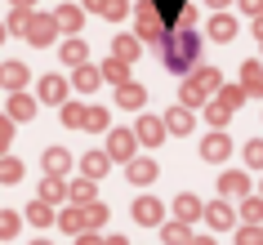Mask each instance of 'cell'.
Instances as JSON below:
<instances>
[{
    "mask_svg": "<svg viewBox=\"0 0 263 245\" xmlns=\"http://www.w3.org/2000/svg\"><path fill=\"white\" fill-rule=\"evenodd\" d=\"M156 45H161L165 67H170V71H179V76H187V71L196 67V58H201V36H196L192 27H170Z\"/></svg>",
    "mask_w": 263,
    "mask_h": 245,
    "instance_id": "6da1fadb",
    "label": "cell"
},
{
    "mask_svg": "<svg viewBox=\"0 0 263 245\" xmlns=\"http://www.w3.org/2000/svg\"><path fill=\"white\" fill-rule=\"evenodd\" d=\"M223 85V76L214 67H192L187 76H183V85H179V98H183V107H205L210 103V94Z\"/></svg>",
    "mask_w": 263,
    "mask_h": 245,
    "instance_id": "7a4b0ae2",
    "label": "cell"
},
{
    "mask_svg": "<svg viewBox=\"0 0 263 245\" xmlns=\"http://www.w3.org/2000/svg\"><path fill=\"white\" fill-rule=\"evenodd\" d=\"M165 18L156 14V5L152 0H143V5H134V36H139V41H161V36H165Z\"/></svg>",
    "mask_w": 263,
    "mask_h": 245,
    "instance_id": "3957f363",
    "label": "cell"
},
{
    "mask_svg": "<svg viewBox=\"0 0 263 245\" xmlns=\"http://www.w3.org/2000/svg\"><path fill=\"white\" fill-rule=\"evenodd\" d=\"M36 49H45V45H54L58 41V27H54V14H31V23H27V31H23Z\"/></svg>",
    "mask_w": 263,
    "mask_h": 245,
    "instance_id": "277c9868",
    "label": "cell"
},
{
    "mask_svg": "<svg viewBox=\"0 0 263 245\" xmlns=\"http://www.w3.org/2000/svg\"><path fill=\"white\" fill-rule=\"evenodd\" d=\"M201 156H205L210 165H223L228 156H232V138L223 134V129H210V134L201 138Z\"/></svg>",
    "mask_w": 263,
    "mask_h": 245,
    "instance_id": "5b68a950",
    "label": "cell"
},
{
    "mask_svg": "<svg viewBox=\"0 0 263 245\" xmlns=\"http://www.w3.org/2000/svg\"><path fill=\"white\" fill-rule=\"evenodd\" d=\"M134 152H139L134 129H107V156H111V161H129Z\"/></svg>",
    "mask_w": 263,
    "mask_h": 245,
    "instance_id": "8992f818",
    "label": "cell"
},
{
    "mask_svg": "<svg viewBox=\"0 0 263 245\" xmlns=\"http://www.w3.org/2000/svg\"><path fill=\"white\" fill-rule=\"evenodd\" d=\"M134 223H143V228H161V223H165V205L156 201V196H139V201H134Z\"/></svg>",
    "mask_w": 263,
    "mask_h": 245,
    "instance_id": "52a82bcc",
    "label": "cell"
},
{
    "mask_svg": "<svg viewBox=\"0 0 263 245\" xmlns=\"http://www.w3.org/2000/svg\"><path fill=\"white\" fill-rule=\"evenodd\" d=\"M134 138H139L143 147H161L165 143V125H161V116H139V125H134Z\"/></svg>",
    "mask_w": 263,
    "mask_h": 245,
    "instance_id": "ba28073f",
    "label": "cell"
},
{
    "mask_svg": "<svg viewBox=\"0 0 263 245\" xmlns=\"http://www.w3.org/2000/svg\"><path fill=\"white\" fill-rule=\"evenodd\" d=\"M201 218H205V223H210L214 232H228V228H236V210L228 205V196H223V201H214V205H205V210H201Z\"/></svg>",
    "mask_w": 263,
    "mask_h": 245,
    "instance_id": "9c48e42d",
    "label": "cell"
},
{
    "mask_svg": "<svg viewBox=\"0 0 263 245\" xmlns=\"http://www.w3.org/2000/svg\"><path fill=\"white\" fill-rule=\"evenodd\" d=\"M125 178H129L134 187H147L156 178V161L152 156H129V161H125Z\"/></svg>",
    "mask_w": 263,
    "mask_h": 245,
    "instance_id": "30bf717a",
    "label": "cell"
},
{
    "mask_svg": "<svg viewBox=\"0 0 263 245\" xmlns=\"http://www.w3.org/2000/svg\"><path fill=\"white\" fill-rule=\"evenodd\" d=\"M67 89H71V85L63 81V76H45V81L36 85V98L49 103V107H63V103H67Z\"/></svg>",
    "mask_w": 263,
    "mask_h": 245,
    "instance_id": "8fae6325",
    "label": "cell"
},
{
    "mask_svg": "<svg viewBox=\"0 0 263 245\" xmlns=\"http://www.w3.org/2000/svg\"><path fill=\"white\" fill-rule=\"evenodd\" d=\"M161 125H165V134H192L196 129V116H192V107H170L165 116H161Z\"/></svg>",
    "mask_w": 263,
    "mask_h": 245,
    "instance_id": "7c38bea8",
    "label": "cell"
},
{
    "mask_svg": "<svg viewBox=\"0 0 263 245\" xmlns=\"http://www.w3.org/2000/svg\"><path fill=\"white\" fill-rule=\"evenodd\" d=\"M246 192H250V174H246V169H223V174H219V196L241 201Z\"/></svg>",
    "mask_w": 263,
    "mask_h": 245,
    "instance_id": "4fadbf2b",
    "label": "cell"
},
{
    "mask_svg": "<svg viewBox=\"0 0 263 245\" xmlns=\"http://www.w3.org/2000/svg\"><path fill=\"white\" fill-rule=\"evenodd\" d=\"M5 116H9V121H31V116H36V98L23 94V89H14V94L5 98Z\"/></svg>",
    "mask_w": 263,
    "mask_h": 245,
    "instance_id": "5bb4252c",
    "label": "cell"
},
{
    "mask_svg": "<svg viewBox=\"0 0 263 245\" xmlns=\"http://www.w3.org/2000/svg\"><path fill=\"white\" fill-rule=\"evenodd\" d=\"M54 27L67 31V36H76V31L85 27V9H81V5H58V9H54Z\"/></svg>",
    "mask_w": 263,
    "mask_h": 245,
    "instance_id": "9a60e30c",
    "label": "cell"
},
{
    "mask_svg": "<svg viewBox=\"0 0 263 245\" xmlns=\"http://www.w3.org/2000/svg\"><path fill=\"white\" fill-rule=\"evenodd\" d=\"M27 81H31L27 63H5V67H0V89H5V94H14V89H27Z\"/></svg>",
    "mask_w": 263,
    "mask_h": 245,
    "instance_id": "2e32d148",
    "label": "cell"
},
{
    "mask_svg": "<svg viewBox=\"0 0 263 245\" xmlns=\"http://www.w3.org/2000/svg\"><path fill=\"white\" fill-rule=\"evenodd\" d=\"M71 89L76 94H94L98 85H103V76H98V67H89V63H81V67H71Z\"/></svg>",
    "mask_w": 263,
    "mask_h": 245,
    "instance_id": "e0dca14e",
    "label": "cell"
},
{
    "mask_svg": "<svg viewBox=\"0 0 263 245\" xmlns=\"http://www.w3.org/2000/svg\"><path fill=\"white\" fill-rule=\"evenodd\" d=\"M201 210H205V205H201V196H192V192L174 196V218H179V223H187V228L201 218Z\"/></svg>",
    "mask_w": 263,
    "mask_h": 245,
    "instance_id": "ac0fdd59",
    "label": "cell"
},
{
    "mask_svg": "<svg viewBox=\"0 0 263 245\" xmlns=\"http://www.w3.org/2000/svg\"><path fill=\"white\" fill-rule=\"evenodd\" d=\"M116 103L129 107V111H139L143 103H147V89H143L139 81H121V85H116Z\"/></svg>",
    "mask_w": 263,
    "mask_h": 245,
    "instance_id": "d6986e66",
    "label": "cell"
},
{
    "mask_svg": "<svg viewBox=\"0 0 263 245\" xmlns=\"http://www.w3.org/2000/svg\"><path fill=\"white\" fill-rule=\"evenodd\" d=\"M241 89H246V98H263V63L250 58L241 67Z\"/></svg>",
    "mask_w": 263,
    "mask_h": 245,
    "instance_id": "ffe728a7",
    "label": "cell"
},
{
    "mask_svg": "<svg viewBox=\"0 0 263 245\" xmlns=\"http://www.w3.org/2000/svg\"><path fill=\"white\" fill-rule=\"evenodd\" d=\"M107 169H111V156H107V152H85V156H81V174L85 178H94V183H98Z\"/></svg>",
    "mask_w": 263,
    "mask_h": 245,
    "instance_id": "44dd1931",
    "label": "cell"
},
{
    "mask_svg": "<svg viewBox=\"0 0 263 245\" xmlns=\"http://www.w3.org/2000/svg\"><path fill=\"white\" fill-rule=\"evenodd\" d=\"M67 169H71V152L67 147H45V174L67 178Z\"/></svg>",
    "mask_w": 263,
    "mask_h": 245,
    "instance_id": "7402d4cb",
    "label": "cell"
},
{
    "mask_svg": "<svg viewBox=\"0 0 263 245\" xmlns=\"http://www.w3.org/2000/svg\"><path fill=\"white\" fill-rule=\"evenodd\" d=\"M232 36H236V18L228 9H219V14L210 18V41H232Z\"/></svg>",
    "mask_w": 263,
    "mask_h": 245,
    "instance_id": "603a6c76",
    "label": "cell"
},
{
    "mask_svg": "<svg viewBox=\"0 0 263 245\" xmlns=\"http://www.w3.org/2000/svg\"><path fill=\"white\" fill-rule=\"evenodd\" d=\"M94 196H98V187H94V178H71V183H67V201L71 205H85V201H94Z\"/></svg>",
    "mask_w": 263,
    "mask_h": 245,
    "instance_id": "cb8c5ba5",
    "label": "cell"
},
{
    "mask_svg": "<svg viewBox=\"0 0 263 245\" xmlns=\"http://www.w3.org/2000/svg\"><path fill=\"white\" fill-rule=\"evenodd\" d=\"M58 54H63V63H67V67H81V63H89V45L71 36V41H63V49H58Z\"/></svg>",
    "mask_w": 263,
    "mask_h": 245,
    "instance_id": "d4e9b609",
    "label": "cell"
},
{
    "mask_svg": "<svg viewBox=\"0 0 263 245\" xmlns=\"http://www.w3.org/2000/svg\"><path fill=\"white\" fill-rule=\"evenodd\" d=\"M41 201H49V205L67 201V183H63L58 174H45V178H41Z\"/></svg>",
    "mask_w": 263,
    "mask_h": 245,
    "instance_id": "484cf974",
    "label": "cell"
},
{
    "mask_svg": "<svg viewBox=\"0 0 263 245\" xmlns=\"http://www.w3.org/2000/svg\"><path fill=\"white\" fill-rule=\"evenodd\" d=\"M139 36H116V41H111V58H121V63H134V58H139Z\"/></svg>",
    "mask_w": 263,
    "mask_h": 245,
    "instance_id": "4316f807",
    "label": "cell"
},
{
    "mask_svg": "<svg viewBox=\"0 0 263 245\" xmlns=\"http://www.w3.org/2000/svg\"><path fill=\"white\" fill-rule=\"evenodd\" d=\"M161 241H165V245H187V241H192V228L179 223V218H174V223H161Z\"/></svg>",
    "mask_w": 263,
    "mask_h": 245,
    "instance_id": "83f0119b",
    "label": "cell"
},
{
    "mask_svg": "<svg viewBox=\"0 0 263 245\" xmlns=\"http://www.w3.org/2000/svg\"><path fill=\"white\" fill-rule=\"evenodd\" d=\"M27 223H36V228H49V223H54V205L36 196V201L27 205Z\"/></svg>",
    "mask_w": 263,
    "mask_h": 245,
    "instance_id": "f1b7e54d",
    "label": "cell"
},
{
    "mask_svg": "<svg viewBox=\"0 0 263 245\" xmlns=\"http://www.w3.org/2000/svg\"><path fill=\"white\" fill-rule=\"evenodd\" d=\"M81 214H85V228H94V232H98L103 223H107V205L94 196V201H85V205H81Z\"/></svg>",
    "mask_w": 263,
    "mask_h": 245,
    "instance_id": "f546056e",
    "label": "cell"
},
{
    "mask_svg": "<svg viewBox=\"0 0 263 245\" xmlns=\"http://www.w3.org/2000/svg\"><path fill=\"white\" fill-rule=\"evenodd\" d=\"M98 76H103V81H111V85H121V81H129V63H121V58H107V63L98 67Z\"/></svg>",
    "mask_w": 263,
    "mask_h": 245,
    "instance_id": "4dcf8cb0",
    "label": "cell"
},
{
    "mask_svg": "<svg viewBox=\"0 0 263 245\" xmlns=\"http://www.w3.org/2000/svg\"><path fill=\"white\" fill-rule=\"evenodd\" d=\"M214 98H219L228 111H236L241 103H246V89H241V85H219V89H214Z\"/></svg>",
    "mask_w": 263,
    "mask_h": 245,
    "instance_id": "1f68e13d",
    "label": "cell"
},
{
    "mask_svg": "<svg viewBox=\"0 0 263 245\" xmlns=\"http://www.w3.org/2000/svg\"><path fill=\"white\" fill-rule=\"evenodd\" d=\"M54 223L63 232H71V236H76V232L85 228V214H81V205H71V210H63V214H54Z\"/></svg>",
    "mask_w": 263,
    "mask_h": 245,
    "instance_id": "d6a6232c",
    "label": "cell"
},
{
    "mask_svg": "<svg viewBox=\"0 0 263 245\" xmlns=\"http://www.w3.org/2000/svg\"><path fill=\"white\" fill-rule=\"evenodd\" d=\"M241 218H246V223H263V196H241Z\"/></svg>",
    "mask_w": 263,
    "mask_h": 245,
    "instance_id": "836d02e7",
    "label": "cell"
},
{
    "mask_svg": "<svg viewBox=\"0 0 263 245\" xmlns=\"http://www.w3.org/2000/svg\"><path fill=\"white\" fill-rule=\"evenodd\" d=\"M18 232H23V218L14 210H0V241H14Z\"/></svg>",
    "mask_w": 263,
    "mask_h": 245,
    "instance_id": "e575fe53",
    "label": "cell"
},
{
    "mask_svg": "<svg viewBox=\"0 0 263 245\" xmlns=\"http://www.w3.org/2000/svg\"><path fill=\"white\" fill-rule=\"evenodd\" d=\"M0 183H23V161L18 156H0Z\"/></svg>",
    "mask_w": 263,
    "mask_h": 245,
    "instance_id": "d590c367",
    "label": "cell"
},
{
    "mask_svg": "<svg viewBox=\"0 0 263 245\" xmlns=\"http://www.w3.org/2000/svg\"><path fill=\"white\" fill-rule=\"evenodd\" d=\"M228 116H232V111L223 107L219 98H214V103H205V121H210V129H223V125H228Z\"/></svg>",
    "mask_w": 263,
    "mask_h": 245,
    "instance_id": "8d00e7d4",
    "label": "cell"
},
{
    "mask_svg": "<svg viewBox=\"0 0 263 245\" xmlns=\"http://www.w3.org/2000/svg\"><path fill=\"white\" fill-rule=\"evenodd\" d=\"M31 14H36V9H14V14H9V23H5V31L23 36V31H27V23H31Z\"/></svg>",
    "mask_w": 263,
    "mask_h": 245,
    "instance_id": "74e56055",
    "label": "cell"
},
{
    "mask_svg": "<svg viewBox=\"0 0 263 245\" xmlns=\"http://www.w3.org/2000/svg\"><path fill=\"white\" fill-rule=\"evenodd\" d=\"M85 125H89V129H107V125H111V111L107 107H85Z\"/></svg>",
    "mask_w": 263,
    "mask_h": 245,
    "instance_id": "f35d334b",
    "label": "cell"
},
{
    "mask_svg": "<svg viewBox=\"0 0 263 245\" xmlns=\"http://www.w3.org/2000/svg\"><path fill=\"white\" fill-rule=\"evenodd\" d=\"M63 125H67V129H81L85 125V107L81 103H63Z\"/></svg>",
    "mask_w": 263,
    "mask_h": 245,
    "instance_id": "ab89813d",
    "label": "cell"
},
{
    "mask_svg": "<svg viewBox=\"0 0 263 245\" xmlns=\"http://www.w3.org/2000/svg\"><path fill=\"white\" fill-rule=\"evenodd\" d=\"M241 156H246V165H250V169H263V138H250Z\"/></svg>",
    "mask_w": 263,
    "mask_h": 245,
    "instance_id": "60d3db41",
    "label": "cell"
},
{
    "mask_svg": "<svg viewBox=\"0 0 263 245\" xmlns=\"http://www.w3.org/2000/svg\"><path fill=\"white\" fill-rule=\"evenodd\" d=\"M236 245H263V228H259V223H246V228H236Z\"/></svg>",
    "mask_w": 263,
    "mask_h": 245,
    "instance_id": "b9f144b4",
    "label": "cell"
},
{
    "mask_svg": "<svg viewBox=\"0 0 263 245\" xmlns=\"http://www.w3.org/2000/svg\"><path fill=\"white\" fill-rule=\"evenodd\" d=\"M103 18H111V23H121L125 14H129V0H103V9H98Z\"/></svg>",
    "mask_w": 263,
    "mask_h": 245,
    "instance_id": "7bdbcfd3",
    "label": "cell"
},
{
    "mask_svg": "<svg viewBox=\"0 0 263 245\" xmlns=\"http://www.w3.org/2000/svg\"><path fill=\"white\" fill-rule=\"evenodd\" d=\"M9 143H14V121H9V116H0V156H5Z\"/></svg>",
    "mask_w": 263,
    "mask_h": 245,
    "instance_id": "ee69618b",
    "label": "cell"
},
{
    "mask_svg": "<svg viewBox=\"0 0 263 245\" xmlns=\"http://www.w3.org/2000/svg\"><path fill=\"white\" fill-rule=\"evenodd\" d=\"M76 245H103V236H98L94 228H81L76 232Z\"/></svg>",
    "mask_w": 263,
    "mask_h": 245,
    "instance_id": "f6af8a7d",
    "label": "cell"
},
{
    "mask_svg": "<svg viewBox=\"0 0 263 245\" xmlns=\"http://www.w3.org/2000/svg\"><path fill=\"white\" fill-rule=\"evenodd\" d=\"M241 9H246V14L254 18V14H263V0H241Z\"/></svg>",
    "mask_w": 263,
    "mask_h": 245,
    "instance_id": "bcb514c9",
    "label": "cell"
},
{
    "mask_svg": "<svg viewBox=\"0 0 263 245\" xmlns=\"http://www.w3.org/2000/svg\"><path fill=\"white\" fill-rule=\"evenodd\" d=\"M187 245H219V241H214V236H192Z\"/></svg>",
    "mask_w": 263,
    "mask_h": 245,
    "instance_id": "7dc6e473",
    "label": "cell"
},
{
    "mask_svg": "<svg viewBox=\"0 0 263 245\" xmlns=\"http://www.w3.org/2000/svg\"><path fill=\"white\" fill-rule=\"evenodd\" d=\"M14 9H36V0H9Z\"/></svg>",
    "mask_w": 263,
    "mask_h": 245,
    "instance_id": "c3c4849f",
    "label": "cell"
},
{
    "mask_svg": "<svg viewBox=\"0 0 263 245\" xmlns=\"http://www.w3.org/2000/svg\"><path fill=\"white\" fill-rule=\"evenodd\" d=\"M254 36L263 41V14H254Z\"/></svg>",
    "mask_w": 263,
    "mask_h": 245,
    "instance_id": "681fc988",
    "label": "cell"
},
{
    "mask_svg": "<svg viewBox=\"0 0 263 245\" xmlns=\"http://www.w3.org/2000/svg\"><path fill=\"white\" fill-rule=\"evenodd\" d=\"M103 245H129L125 236H103Z\"/></svg>",
    "mask_w": 263,
    "mask_h": 245,
    "instance_id": "f907efd6",
    "label": "cell"
},
{
    "mask_svg": "<svg viewBox=\"0 0 263 245\" xmlns=\"http://www.w3.org/2000/svg\"><path fill=\"white\" fill-rule=\"evenodd\" d=\"M81 9H103V0H81Z\"/></svg>",
    "mask_w": 263,
    "mask_h": 245,
    "instance_id": "816d5d0a",
    "label": "cell"
},
{
    "mask_svg": "<svg viewBox=\"0 0 263 245\" xmlns=\"http://www.w3.org/2000/svg\"><path fill=\"white\" fill-rule=\"evenodd\" d=\"M210 5H214V9H228V5H232V0H210Z\"/></svg>",
    "mask_w": 263,
    "mask_h": 245,
    "instance_id": "f5cc1de1",
    "label": "cell"
},
{
    "mask_svg": "<svg viewBox=\"0 0 263 245\" xmlns=\"http://www.w3.org/2000/svg\"><path fill=\"white\" fill-rule=\"evenodd\" d=\"M5 36H9V31H5V23H0V41H5Z\"/></svg>",
    "mask_w": 263,
    "mask_h": 245,
    "instance_id": "db71d44e",
    "label": "cell"
},
{
    "mask_svg": "<svg viewBox=\"0 0 263 245\" xmlns=\"http://www.w3.org/2000/svg\"><path fill=\"white\" fill-rule=\"evenodd\" d=\"M31 245H54V241H31Z\"/></svg>",
    "mask_w": 263,
    "mask_h": 245,
    "instance_id": "11a10c76",
    "label": "cell"
},
{
    "mask_svg": "<svg viewBox=\"0 0 263 245\" xmlns=\"http://www.w3.org/2000/svg\"><path fill=\"white\" fill-rule=\"evenodd\" d=\"M259 228H263V223H259Z\"/></svg>",
    "mask_w": 263,
    "mask_h": 245,
    "instance_id": "9f6ffc18",
    "label": "cell"
},
{
    "mask_svg": "<svg viewBox=\"0 0 263 245\" xmlns=\"http://www.w3.org/2000/svg\"><path fill=\"white\" fill-rule=\"evenodd\" d=\"M259 45H263V41H259Z\"/></svg>",
    "mask_w": 263,
    "mask_h": 245,
    "instance_id": "6f0895ef",
    "label": "cell"
}]
</instances>
